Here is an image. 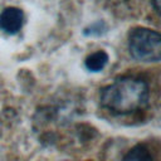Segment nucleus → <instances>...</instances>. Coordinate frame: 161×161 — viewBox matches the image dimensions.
Listing matches in <instances>:
<instances>
[{
    "mask_svg": "<svg viewBox=\"0 0 161 161\" xmlns=\"http://www.w3.org/2000/svg\"><path fill=\"white\" fill-rule=\"evenodd\" d=\"M148 84L137 77H121L101 89L99 101L103 108L113 114H131L148 104Z\"/></svg>",
    "mask_w": 161,
    "mask_h": 161,
    "instance_id": "1",
    "label": "nucleus"
},
{
    "mask_svg": "<svg viewBox=\"0 0 161 161\" xmlns=\"http://www.w3.org/2000/svg\"><path fill=\"white\" fill-rule=\"evenodd\" d=\"M130 54L138 62H158L161 58V36L147 28H136L128 35Z\"/></svg>",
    "mask_w": 161,
    "mask_h": 161,
    "instance_id": "2",
    "label": "nucleus"
},
{
    "mask_svg": "<svg viewBox=\"0 0 161 161\" xmlns=\"http://www.w3.org/2000/svg\"><path fill=\"white\" fill-rule=\"evenodd\" d=\"M24 23V14L19 8L10 6L0 14V29L6 34H16Z\"/></svg>",
    "mask_w": 161,
    "mask_h": 161,
    "instance_id": "3",
    "label": "nucleus"
},
{
    "mask_svg": "<svg viewBox=\"0 0 161 161\" xmlns=\"http://www.w3.org/2000/svg\"><path fill=\"white\" fill-rule=\"evenodd\" d=\"M108 62V54L104 50H97L92 54H89L86 60V68L91 72H101Z\"/></svg>",
    "mask_w": 161,
    "mask_h": 161,
    "instance_id": "4",
    "label": "nucleus"
},
{
    "mask_svg": "<svg viewBox=\"0 0 161 161\" xmlns=\"http://www.w3.org/2000/svg\"><path fill=\"white\" fill-rule=\"evenodd\" d=\"M122 161H155V160L151 151L145 145H136L130 151H127Z\"/></svg>",
    "mask_w": 161,
    "mask_h": 161,
    "instance_id": "5",
    "label": "nucleus"
},
{
    "mask_svg": "<svg viewBox=\"0 0 161 161\" xmlns=\"http://www.w3.org/2000/svg\"><path fill=\"white\" fill-rule=\"evenodd\" d=\"M152 3H153V6H155V10L158 11V9H160V0H152Z\"/></svg>",
    "mask_w": 161,
    "mask_h": 161,
    "instance_id": "6",
    "label": "nucleus"
},
{
    "mask_svg": "<svg viewBox=\"0 0 161 161\" xmlns=\"http://www.w3.org/2000/svg\"><path fill=\"white\" fill-rule=\"evenodd\" d=\"M109 1H114V3H123V1H127V0H109Z\"/></svg>",
    "mask_w": 161,
    "mask_h": 161,
    "instance_id": "7",
    "label": "nucleus"
}]
</instances>
